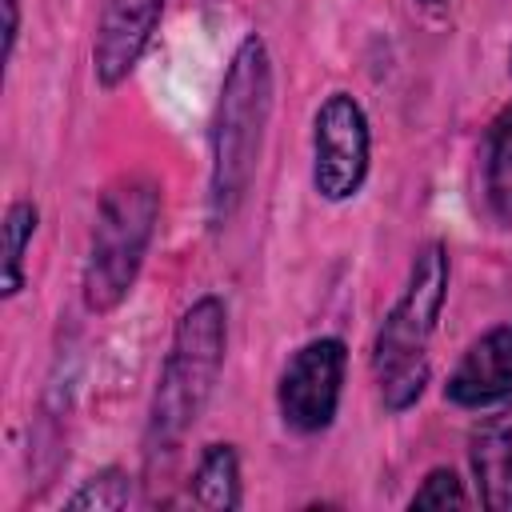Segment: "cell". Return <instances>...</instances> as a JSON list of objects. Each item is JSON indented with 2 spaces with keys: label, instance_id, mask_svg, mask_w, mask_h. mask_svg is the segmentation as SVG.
I'll list each match as a JSON object with an SVG mask.
<instances>
[{
  "label": "cell",
  "instance_id": "obj_16",
  "mask_svg": "<svg viewBox=\"0 0 512 512\" xmlns=\"http://www.w3.org/2000/svg\"><path fill=\"white\" fill-rule=\"evenodd\" d=\"M420 4H444V0H420Z\"/></svg>",
  "mask_w": 512,
  "mask_h": 512
},
{
  "label": "cell",
  "instance_id": "obj_1",
  "mask_svg": "<svg viewBox=\"0 0 512 512\" xmlns=\"http://www.w3.org/2000/svg\"><path fill=\"white\" fill-rule=\"evenodd\" d=\"M272 116V56L260 32H248L220 80L212 112V172H208V220L224 228L256 176L264 128Z\"/></svg>",
  "mask_w": 512,
  "mask_h": 512
},
{
  "label": "cell",
  "instance_id": "obj_12",
  "mask_svg": "<svg viewBox=\"0 0 512 512\" xmlns=\"http://www.w3.org/2000/svg\"><path fill=\"white\" fill-rule=\"evenodd\" d=\"M484 188L492 212L512 224V104L492 120L488 132V164H484Z\"/></svg>",
  "mask_w": 512,
  "mask_h": 512
},
{
  "label": "cell",
  "instance_id": "obj_11",
  "mask_svg": "<svg viewBox=\"0 0 512 512\" xmlns=\"http://www.w3.org/2000/svg\"><path fill=\"white\" fill-rule=\"evenodd\" d=\"M36 224H40V212H36L32 200H12L8 204L4 224H0V244H4L0 292L4 296H16L24 288V256H28V244L36 236Z\"/></svg>",
  "mask_w": 512,
  "mask_h": 512
},
{
  "label": "cell",
  "instance_id": "obj_8",
  "mask_svg": "<svg viewBox=\"0 0 512 512\" xmlns=\"http://www.w3.org/2000/svg\"><path fill=\"white\" fill-rule=\"evenodd\" d=\"M444 396L460 408H488L512 400V324L484 332L452 368Z\"/></svg>",
  "mask_w": 512,
  "mask_h": 512
},
{
  "label": "cell",
  "instance_id": "obj_5",
  "mask_svg": "<svg viewBox=\"0 0 512 512\" xmlns=\"http://www.w3.org/2000/svg\"><path fill=\"white\" fill-rule=\"evenodd\" d=\"M372 128L352 92H328L312 116V188L320 200H352L368 176Z\"/></svg>",
  "mask_w": 512,
  "mask_h": 512
},
{
  "label": "cell",
  "instance_id": "obj_9",
  "mask_svg": "<svg viewBox=\"0 0 512 512\" xmlns=\"http://www.w3.org/2000/svg\"><path fill=\"white\" fill-rule=\"evenodd\" d=\"M468 460L480 504L492 512H512V408H500L472 428Z\"/></svg>",
  "mask_w": 512,
  "mask_h": 512
},
{
  "label": "cell",
  "instance_id": "obj_3",
  "mask_svg": "<svg viewBox=\"0 0 512 512\" xmlns=\"http://www.w3.org/2000/svg\"><path fill=\"white\" fill-rule=\"evenodd\" d=\"M228 352V308L220 296L192 300L172 332L148 408V448L172 452L208 408Z\"/></svg>",
  "mask_w": 512,
  "mask_h": 512
},
{
  "label": "cell",
  "instance_id": "obj_2",
  "mask_svg": "<svg viewBox=\"0 0 512 512\" xmlns=\"http://www.w3.org/2000/svg\"><path fill=\"white\" fill-rule=\"evenodd\" d=\"M448 276H452L448 248L440 240H428L416 252L396 304L388 308V316L376 328L372 376H376V388H380V400L388 412L412 408L432 376L428 344L436 336V324H440V312L448 300Z\"/></svg>",
  "mask_w": 512,
  "mask_h": 512
},
{
  "label": "cell",
  "instance_id": "obj_15",
  "mask_svg": "<svg viewBox=\"0 0 512 512\" xmlns=\"http://www.w3.org/2000/svg\"><path fill=\"white\" fill-rule=\"evenodd\" d=\"M16 36H20V0H4V60H12Z\"/></svg>",
  "mask_w": 512,
  "mask_h": 512
},
{
  "label": "cell",
  "instance_id": "obj_13",
  "mask_svg": "<svg viewBox=\"0 0 512 512\" xmlns=\"http://www.w3.org/2000/svg\"><path fill=\"white\" fill-rule=\"evenodd\" d=\"M132 500V476L120 468H104L96 476H88L68 500L64 508H96V512H116Z\"/></svg>",
  "mask_w": 512,
  "mask_h": 512
},
{
  "label": "cell",
  "instance_id": "obj_7",
  "mask_svg": "<svg viewBox=\"0 0 512 512\" xmlns=\"http://www.w3.org/2000/svg\"><path fill=\"white\" fill-rule=\"evenodd\" d=\"M164 0H100L92 36V76L100 88H116L132 76L160 28Z\"/></svg>",
  "mask_w": 512,
  "mask_h": 512
},
{
  "label": "cell",
  "instance_id": "obj_4",
  "mask_svg": "<svg viewBox=\"0 0 512 512\" xmlns=\"http://www.w3.org/2000/svg\"><path fill=\"white\" fill-rule=\"evenodd\" d=\"M156 224H160V184L148 172H124L104 188L80 276L88 312H112L128 300L148 260Z\"/></svg>",
  "mask_w": 512,
  "mask_h": 512
},
{
  "label": "cell",
  "instance_id": "obj_14",
  "mask_svg": "<svg viewBox=\"0 0 512 512\" xmlns=\"http://www.w3.org/2000/svg\"><path fill=\"white\" fill-rule=\"evenodd\" d=\"M464 504H468V496L452 468H432L424 476V484L412 492V508H464Z\"/></svg>",
  "mask_w": 512,
  "mask_h": 512
},
{
  "label": "cell",
  "instance_id": "obj_10",
  "mask_svg": "<svg viewBox=\"0 0 512 512\" xmlns=\"http://www.w3.org/2000/svg\"><path fill=\"white\" fill-rule=\"evenodd\" d=\"M188 496L204 512H232L240 508V460L232 444H208L204 456L196 460Z\"/></svg>",
  "mask_w": 512,
  "mask_h": 512
},
{
  "label": "cell",
  "instance_id": "obj_6",
  "mask_svg": "<svg viewBox=\"0 0 512 512\" xmlns=\"http://www.w3.org/2000/svg\"><path fill=\"white\" fill-rule=\"evenodd\" d=\"M344 368H348V348L336 336H316L292 352V360L280 372L276 384V408L280 420L300 432H324L336 420L340 408V388H344Z\"/></svg>",
  "mask_w": 512,
  "mask_h": 512
}]
</instances>
